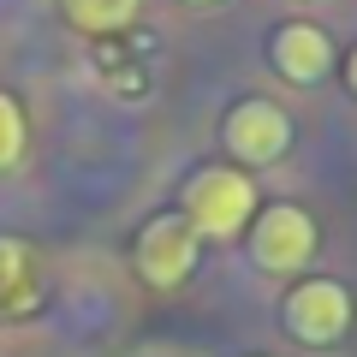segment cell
<instances>
[{
    "label": "cell",
    "mask_w": 357,
    "mask_h": 357,
    "mask_svg": "<svg viewBox=\"0 0 357 357\" xmlns=\"http://www.w3.org/2000/svg\"><path fill=\"white\" fill-rule=\"evenodd\" d=\"M178 215L197 227V238H238L256 220V185L244 167H197L178 191Z\"/></svg>",
    "instance_id": "obj_1"
},
{
    "label": "cell",
    "mask_w": 357,
    "mask_h": 357,
    "mask_svg": "<svg viewBox=\"0 0 357 357\" xmlns=\"http://www.w3.org/2000/svg\"><path fill=\"white\" fill-rule=\"evenodd\" d=\"M316 244H321V232H316V220H310L298 203L256 208V220H250V256H256L262 274H298V268H310V262H316Z\"/></svg>",
    "instance_id": "obj_2"
},
{
    "label": "cell",
    "mask_w": 357,
    "mask_h": 357,
    "mask_svg": "<svg viewBox=\"0 0 357 357\" xmlns=\"http://www.w3.org/2000/svg\"><path fill=\"white\" fill-rule=\"evenodd\" d=\"M351 316H357V304H351V292H345L340 280H298L292 292H286V304H280V321H286V333H292L298 345H340L345 333H351Z\"/></svg>",
    "instance_id": "obj_3"
},
{
    "label": "cell",
    "mask_w": 357,
    "mask_h": 357,
    "mask_svg": "<svg viewBox=\"0 0 357 357\" xmlns=\"http://www.w3.org/2000/svg\"><path fill=\"white\" fill-rule=\"evenodd\" d=\"M197 250H203V238H197V227L185 215H155L149 227L137 232V274L155 292H173V286L191 280Z\"/></svg>",
    "instance_id": "obj_4"
},
{
    "label": "cell",
    "mask_w": 357,
    "mask_h": 357,
    "mask_svg": "<svg viewBox=\"0 0 357 357\" xmlns=\"http://www.w3.org/2000/svg\"><path fill=\"white\" fill-rule=\"evenodd\" d=\"M220 137H227V155H232V161H244V173H256V167H274L286 149H292V119H286V107L250 96V102H238V107L227 114Z\"/></svg>",
    "instance_id": "obj_5"
},
{
    "label": "cell",
    "mask_w": 357,
    "mask_h": 357,
    "mask_svg": "<svg viewBox=\"0 0 357 357\" xmlns=\"http://www.w3.org/2000/svg\"><path fill=\"white\" fill-rule=\"evenodd\" d=\"M268 60H274V72H280L286 84L310 89V84H321V77L333 72V42H328V30H316V24H286L268 42Z\"/></svg>",
    "instance_id": "obj_6"
},
{
    "label": "cell",
    "mask_w": 357,
    "mask_h": 357,
    "mask_svg": "<svg viewBox=\"0 0 357 357\" xmlns=\"http://www.w3.org/2000/svg\"><path fill=\"white\" fill-rule=\"evenodd\" d=\"M143 0H60V13L72 30H84V36H114V30H126L131 18H137Z\"/></svg>",
    "instance_id": "obj_7"
},
{
    "label": "cell",
    "mask_w": 357,
    "mask_h": 357,
    "mask_svg": "<svg viewBox=\"0 0 357 357\" xmlns=\"http://www.w3.org/2000/svg\"><path fill=\"white\" fill-rule=\"evenodd\" d=\"M0 304H30V250L18 238H0Z\"/></svg>",
    "instance_id": "obj_8"
},
{
    "label": "cell",
    "mask_w": 357,
    "mask_h": 357,
    "mask_svg": "<svg viewBox=\"0 0 357 357\" xmlns=\"http://www.w3.org/2000/svg\"><path fill=\"white\" fill-rule=\"evenodd\" d=\"M24 137H30L24 131V107L0 89V173H13V167L24 161Z\"/></svg>",
    "instance_id": "obj_9"
},
{
    "label": "cell",
    "mask_w": 357,
    "mask_h": 357,
    "mask_svg": "<svg viewBox=\"0 0 357 357\" xmlns=\"http://www.w3.org/2000/svg\"><path fill=\"white\" fill-rule=\"evenodd\" d=\"M345 84H351V96H357V48L345 54Z\"/></svg>",
    "instance_id": "obj_10"
},
{
    "label": "cell",
    "mask_w": 357,
    "mask_h": 357,
    "mask_svg": "<svg viewBox=\"0 0 357 357\" xmlns=\"http://www.w3.org/2000/svg\"><path fill=\"white\" fill-rule=\"evenodd\" d=\"M191 6H208V0H191Z\"/></svg>",
    "instance_id": "obj_11"
}]
</instances>
